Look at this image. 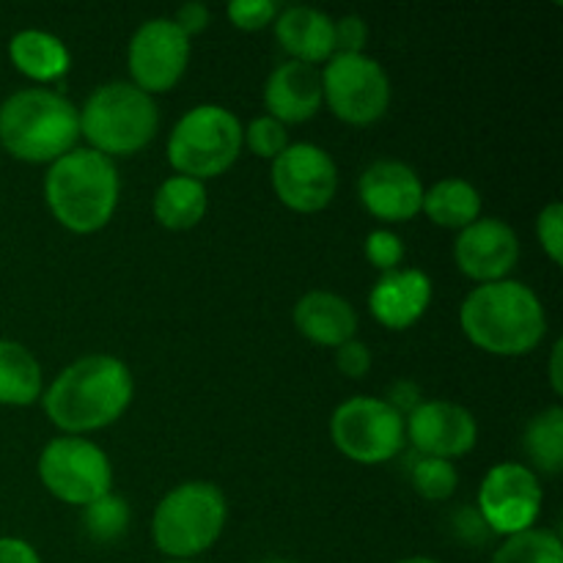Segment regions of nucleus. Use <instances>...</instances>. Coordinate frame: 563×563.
<instances>
[{
  "label": "nucleus",
  "mask_w": 563,
  "mask_h": 563,
  "mask_svg": "<svg viewBox=\"0 0 563 563\" xmlns=\"http://www.w3.org/2000/svg\"><path fill=\"white\" fill-rule=\"evenodd\" d=\"M132 401V374L113 355H86L66 366L44 394V412L66 434L110 427Z\"/></svg>",
  "instance_id": "nucleus-1"
},
{
  "label": "nucleus",
  "mask_w": 563,
  "mask_h": 563,
  "mask_svg": "<svg viewBox=\"0 0 563 563\" xmlns=\"http://www.w3.org/2000/svg\"><path fill=\"white\" fill-rule=\"evenodd\" d=\"M460 322L478 350L500 357L528 355L548 333L542 300L520 280L476 286L462 302Z\"/></svg>",
  "instance_id": "nucleus-2"
},
{
  "label": "nucleus",
  "mask_w": 563,
  "mask_h": 563,
  "mask_svg": "<svg viewBox=\"0 0 563 563\" xmlns=\"http://www.w3.org/2000/svg\"><path fill=\"white\" fill-rule=\"evenodd\" d=\"M44 198L64 229L93 234L110 223L119 203V170L93 148H71L44 176Z\"/></svg>",
  "instance_id": "nucleus-3"
},
{
  "label": "nucleus",
  "mask_w": 563,
  "mask_h": 563,
  "mask_svg": "<svg viewBox=\"0 0 563 563\" xmlns=\"http://www.w3.org/2000/svg\"><path fill=\"white\" fill-rule=\"evenodd\" d=\"M80 137V110L58 91L25 88L0 104V143L25 163H55Z\"/></svg>",
  "instance_id": "nucleus-4"
},
{
  "label": "nucleus",
  "mask_w": 563,
  "mask_h": 563,
  "mask_svg": "<svg viewBox=\"0 0 563 563\" xmlns=\"http://www.w3.org/2000/svg\"><path fill=\"white\" fill-rule=\"evenodd\" d=\"M157 104L132 82H108L86 99L80 135L104 157H130L157 135Z\"/></svg>",
  "instance_id": "nucleus-5"
},
{
  "label": "nucleus",
  "mask_w": 563,
  "mask_h": 563,
  "mask_svg": "<svg viewBox=\"0 0 563 563\" xmlns=\"http://www.w3.org/2000/svg\"><path fill=\"white\" fill-rule=\"evenodd\" d=\"M225 498L214 484L187 482L159 500L152 520L154 544L176 561L207 553L225 528Z\"/></svg>",
  "instance_id": "nucleus-6"
},
{
  "label": "nucleus",
  "mask_w": 563,
  "mask_h": 563,
  "mask_svg": "<svg viewBox=\"0 0 563 563\" xmlns=\"http://www.w3.org/2000/svg\"><path fill=\"white\" fill-rule=\"evenodd\" d=\"M242 124L220 104H198L176 121L168 137V163L187 179H214L236 163Z\"/></svg>",
  "instance_id": "nucleus-7"
},
{
  "label": "nucleus",
  "mask_w": 563,
  "mask_h": 563,
  "mask_svg": "<svg viewBox=\"0 0 563 563\" xmlns=\"http://www.w3.org/2000/svg\"><path fill=\"white\" fill-rule=\"evenodd\" d=\"M330 438L346 460L357 465L390 462L407 443L405 418L385 399L355 396L335 407Z\"/></svg>",
  "instance_id": "nucleus-8"
},
{
  "label": "nucleus",
  "mask_w": 563,
  "mask_h": 563,
  "mask_svg": "<svg viewBox=\"0 0 563 563\" xmlns=\"http://www.w3.org/2000/svg\"><path fill=\"white\" fill-rule=\"evenodd\" d=\"M42 484L58 500L71 506H88L113 487V467L97 443L75 434L49 440L38 456Z\"/></svg>",
  "instance_id": "nucleus-9"
},
{
  "label": "nucleus",
  "mask_w": 563,
  "mask_h": 563,
  "mask_svg": "<svg viewBox=\"0 0 563 563\" xmlns=\"http://www.w3.org/2000/svg\"><path fill=\"white\" fill-rule=\"evenodd\" d=\"M322 99L341 121L355 126L374 124L390 104V80L383 66L366 53L333 55L322 71Z\"/></svg>",
  "instance_id": "nucleus-10"
},
{
  "label": "nucleus",
  "mask_w": 563,
  "mask_h": 563,
  "mask_svg": "<svg viewBox=\"0 0 563 563\" xmlns=\"http://www.w3.org/2000/svg\"><path fill=\"white\" fill-rule=\"evenodd\" d=\"M542 511V487L537 473L520 462L495 465L478 489V515L500 537L528 531Z\"/></svg>",
  "instance_id": "nucleus-11"
},
{
  "label": "nucleus",
  "mask_w": 563,
  "mask_h": 563,
  "mask_svg": "<svg viewBox=\"0 0 563 563\" xmlns=\"http://www.w3.org/2000/svg\"><path fill=\"white\" fill-rule=\"evenodd\" d=\"M273 190L280 203L311 214L328 207L339 187L333 157L313 143H291L273 159Z\"/></svg>",
  "instance_id": "nucleus-12"
},
{
  "label": "nucleus",
  "mask_w": 563,
  "mask_h": 563,
  "mask_svg": "<svg viewBox=\"0 0 563 563\" xmlns=\"http://www.w3.org/2000/svg\"><path fill=\"white\" fill-rule=\"evenodd\" d=\"M190 60V38L174 20H148L135 31L126 53L132 86L152 93L170 91L181 80Z\"/></svg>",
  "instance_id": "nucleus-13"
},
{
  "label": "nucleus",
  "mask_w": 563,
  "mask_h": 563,
  "mask_svg": "<svg viewBox=\"0 0 563 563\" xmlns=\"http://www.w3.org/2000/svg\"><path fill=\"white\" fill-rule=\"evenodd\" d=\"M407 438L421 456L434 460H456L476 445L478 427L471 410L454 401H421L405 418Z\"/></svg>",
  "instance_id": "nucleus-14"
},
{
  "label": "nucleus",
  "mask_w": 563,
  "mask_h": 563,
  "mask_svg": "<svg viewBox=\"0 0 563 563\" xmlns=\"http://www.w3.org/2000/svg\"><path fill=\"white\" fill-rule=\"evenodd\" d=\"M456 267L478 284L506 280L520 258V242L511 225L498 218H478L460 231L454 245Z\"/></svg>",
  "instance_id": "nucleus-15"
},
{
  "label": "nucleus",
  "mask_w": 563,
  "mask_h": 563,
  "mask_svg": "<svg viewBox=\"0 0 563 563\" xmlns=\"http://www.w3.org/2000/svg\"><path fill=\"white\" fill-rule=\"evenodd\" d=\"M357 196L374 218L405 223L421 212L423 185L407 163L377 159L357 179Z\"/></svg>",
  "instance_id": "nucleus-16"
},
{
  "label": "nucleus",
  "mask_w": 563,
  "mask_h": 563,
  "mask_svg": "<svg viewBox=\"0 0 563 563\" xmlns=\"http://www.w3.org/2000/svg\"><path fill=\"white\" fill-rule=\"evenodd\" d=\"M432 280L423 269H394L374 284L368 311L388 330H407L427 313Z\"/></svg>",
  "instance_id": "nucleus-17"
},
{
  "label": "nucleus",
  "mask_w": 563,
  "mask_h": 563,
  "mask_svg": "<svg viewBox=\"0 0 563 563\" xmlns=\"http://www.w3.org/2000/svg\"><path fill=\"white\" fill-rule=\"evenodd\" d=\"M264 104L280 124H302L317 115L322 104V75L317 66L286 60L269 75L264 86Z\"/></svg>",
  "instance_id": "nucleus-18"
},
{
  "label": "nucleus",
  "mask_w": 563,
  "mask_h": 563,
  "mask_svg": "<svg viewBox=\"0 0 563 563\" xmlns=\"http://www.w3.org/2000/svg\"><path fill=\"white\" fill-rule=\"evenodd\" d=\"M275 36L280 47L291 55V60H300V64L313 66L335 55L333 20L311 5H289L278 11Z\"/></svg>",
  "instance_id": "nucleus-19"
},
{
  "label": "nucleus",
  "mask_w": 563,
  "mask_h": 563,
  "mask_svg": "<svg viewBox=\"0 0 563 563\" xmlns=\"http://www.w3.org/2000/svg\"><path fill=\"white\" fill-rule=\"evenodd\" d=\"M295 328L319 346H335L355 339L357 313L344 297L333 291H308L295 306Z\"/></svg>",
  "instance_id": "nucleus-20"
},
{
  "label": "nucleus",
  "mask_w": 563,
  "mask_h": 563,
  "mask_svg": "<svg viewBox=\"0 0 563 563\" xmlns=\"http://www.w3.org/2000/svg\"><path fill=\"white\" fill-rule=\"evenodd\" d=\"M16 69L36 82L58 80L69 71V49L58 36L44 31H20L9 44Z\"/></svg>",
  "instance_id": "nucleus-21"
},
{
  "label": "nucleus",
  "mask_w": 563,
  "mask_h": 563,
  "mask_svg": "<svg viewBox=\"0 0 563 563\" xmlns=\"http://www.w3.org/2000/svg\"><path fill=\"white\" fill-rule=\"evenodd\" d=\"M207 187L203 181L187 176H170L159 185L154 196V218L170 231H187L198 225L207 214Z\"/></svg>",
  "instance_id": "nucleus-22"
},
{
  "label": "nucleus",
  "mask_w": 563,
  "mask_h": 563,
  "mask_svg": "<svg viewBox=\"0 0 563 563\" xmlns=\"http://www.w3.org/2000/svg\"><path fill=\"white\" fill-rule=\"evenodd\" d=\"M423 212L429 220L443 229H467L482 214V196L476 187L465 179H440L429 190H423Z\"/></svg>",
  "instance_id": "nucleus-23"
},
{
  "label": "nucleus",
  "mask_w": 563,
  "mask_h": 563,
  "mask_svg": "<svg viewBox=\"0 0 563 563\" xmlns=\"http://www.w3.org/2000/svg\"><path fill=\"white\" fill-rule=\"evenodd\" d=\"M42 396V366L16 341H0V405L27 407Z\"/></svg>",
  "instance_id": "nucleus-24"
},
{
  "label": "nucleus",
  "mask_w": 563,
  "mask_h": 563,
  "mask_svg": "<svg viewBox=\"0 0 563 563\" xmlns=\"http://www.w3.org/2000/svg\"><path fill=\"white\" fill-rule=\"evenodd\" d=\"M522 449L533 467L542 473H559L563 467V410L550 407L531 418L522 434Z\"/></svg>",
  "instance_id": "nucleus-25"
},
{
  "label": "nucleus",
  "mask_w": 563,
  "mask_h": 563,
  "mask_svg": "<svg viewBox=\"0 0 563 563\" xmlns=\"http://www.w3.org/2000/svg\"><path fill=\"white\" fill-rule=\"evenodd\" d=\"M493 563H563V544L555 533L528 528L515 537H506L498 553L493 555Z\"/></svg>",
  "instance_id": "nucleus-26"
},
{
  "label": "nucleus",
  "mask_w": 563,
  "mask_h": 563,
  "mask_svg": "<svg viewBox=\"0 0 563 563\" xmlns=\"http://www.w3.org/2000/svg\"><path fill=\"white\" fill-rule=\"evenodd\" d=\"M82 528L93 542H115L130 528V506L119 495H102L82 506Z\"/></svg>",
  "instance_id": "nucleus-27"
},
{
  "label": "nucleus",
  "mask_w": 563,
  "mask_h": 563,
  "mask_svg": "<svg viewBox=\"0 0 563 563\" xmlns=\"http://www.w3.org/2000/svg\"><path fill=\"white\" fill-rule=\"evenodd\" d=\"M410 482L421 498L445 500L454 495L460 484V473L449 460H434V456H418L410 465Z\"/></svg>",
  "instance_id": "nucleus-28"
},
{
  "label": "nucleus",
  "mask_w": 563,
  "mask_h": 563,
  "mask_svg": "<svg viewBox=\"0 0 563 563\" xmlns=\"http://www.w3.org/2000/svg\"><path fill=\"white\" fill-rule=\"evenodd\" d=\"M242 143H247V148L258 157L275 159L289 146V132L273 115H262V119L251 121L247 130H242Z\"/></svg>",
  "instance_id": "nucleus-29"
},
{
  "label": "nucleus",
  "mask_w": 563,
  "mask_h": 563,
  "mask_svg": "<svg viewBox=\"0 0 563 563\" xmlns=\"http://www.w3.org/2000/svg\"><path fill=\"white\" fill-rule=\"evenodd\" d=\"M278 11V3L273 0H234L229 3L225 14H229L231 25H236L240 31H262L269 22H275Z\"/></svg>",
  "instance_id": "nucleus-30"
},
{
  "label": "nucleus",
  "mask_w": 563,
  "mask_h": 563,
  "mask_svg": "<svg viewBox=\"0 0 563 563\" xmlns=\"http://www.w3.org/2000/svg\"><path fill=\"white\" fill-rule=\"evenodd\" d=\"M366 256L383 273H394L405 258V245L399 236L388 229H377L366 236Z\"/></svg>",
  "instance_id": "nucleus-31"
},
{
  "label": "nucleus",
  "mask_w": 563,
  "mask_h": 563,
  "mask_svg": "<svg viewBox=\"0 0 563 563\" xmlns=\"http://www.w3.org/2000/svg\"><path fill=\"white\" fill-rule=\"evenodd\" d=\"M537 236L542 242L544 253L550 256V262L561 264L563 262V207L561 203H550L539 212L537 218Z\"/></svg>",
  "instance_id": "nucleus-32"
},
{
  "label": "nucleus",
  "mask_w": 563,
  "mask_h": 563,
  "mask_svg": "<svg viewBox=\"0 0 563 563\" xmlns=\"http://www.w3.org/2000/svg\"><path fill=\"white\" fill-rule=\"evenodd\" d=\"M333 38H335V55L363 53L368 38L366 22L355 14H346L341 16V20H333Z\"/></svg>",
  "instance_id": "nucleus-33"
},
{
  "label": "nucleus",
  "mask_w": 563,
  "mask_h": 563,
  "mask_svg": "<svg viewBox=\"0 0 563 563\" xmlns=\"http://www.w3.org/2000/svg\"><path fill=\"white\" fill-rule=\"evenodd\" d=\"M335 366H339L341 374H346L352 379L366 377L368 368H372V350L355 339L346 341V344H341L335 350Z\"/></svg>",
  "instance_id": "nucleus-34"
},
{
  "label": "nucleus",
  "mask_w": 563,
  "mask_h": 563,
  "mask_svg": "<svg viewBox=\"0 0 563 563\" xmlns=\"http://www.w3.org/2000/svg\"><path fill=\"white\" fill-rule=\"evenodd\" d=\"M174 25L179 27V31L185 33L187 38L196 36V33H201L203 27L209 25V9L203 3L181 5V9L176 11V16H174Z\"/></svg>",
  "instance_id": "nucleus-35"
},
{
  "label": "nucleus",
  "mask_w": 563,
  "mask_h": 563,
  "mask_svg": "<svg viewBox=\"0 0 563 563\" xmlns=\"http://www.w3.org/2000/svg\"><path fill=\"white\" fill-rule=\"evenodd\" d=\"M418 385H412V383H407V379H401V383H396L394 388L388 390V405L394 407L396 412H399L401 418H407L410 416L412 410H416L418 405H421V399H418Z\"/></svg>",
  "instance_id": "nucleus-36"
},
{
  "label": "nucleus",
  "mask_w": 563,
  "mask_h": 563,
  "mask_svg": "<svg viewBox=\"0 0 563 563\" xmlns=\"http://www.w3.org/2000/svg\"><path fill=\"white\" fill-rule=\"evenodd\" d=\"M0 563H42L38 553L22 539H0Z\"/></svg>",
  "instance_id": "nucleus-37"
},
{
  "label": "nucleus",
  "mask_w": 563,
  "mask_h": 563,
  "mask_svg": "<svg viewBox=\"0 0 563 563\" xmlns=\"http://www.w3.org/2000/svg\"><path fill=\"white\" fill-rule=\"evenodd\" d=\"M467 520H471V522L462 520V515L454 517L456 533H460V537H465L467 542H484V539H487V533H493L487 528V522L482 520V515H478V511L467 509Z\"/></svg>",
  "instance_id": "nucleus-38"
},
{
  "label": "nucleus",
  "mask_w": 563,
  "mask_h": 563,
  "mask_svg": "<svg viewBox=\"0 0 563 563\" xmlns=\"http://www.w3.org/2000/svg\"><path fill=\"white\" fill-rule=\"evenodd\" d=\"M561 352H563V344L553 346V361H550V383H553V390L555 394H561L563 390V379H561Z\"/></svg>",
  "instance_id": "nucleus-39"
},
{
  "label": "nucleus",
  "mask_w": 563,
  "mask_h": 563,
  "mask_svg": "<svg viewBox=\"0 0 563 563\" xmlns=\"http://www.w3.org/2000/svg\"><path fill=\"white\" fill-rule=\"evenodd\" d=\"M399 563H440V561L427 559V555H416V559H405V561H399Z\"/></svg>",
  "instance_id": "nucleus-40"
},
{
  "label": "nucleus",
  "mask_w": 563,
  "mask_h": 563,
  "mask_svg": "<svg viewBox=\"0 0 563 563\" xmlns=\"http://www.w3.org/2000/svg\"><path fill=\"white\" fill-rule=\"evenodd\" d=\"M264 563H291V561H286V559H269V561H264Z\"/></svg>",
  "instance_id": "nucleus-41"
},
{
  "label": "nucleus",
  "mask_w": 563,
  "mask_h": 563,
  "mask_svg": "<svg viewBox=\"0 0 563 563\" xmlns=\"http://www.w3.org/2000/svg\"><path fill=\"white\" fill-rule=\"evenodd\" d=\"M168 563H192V561H168Z\"/></svg>",
  "instance_id": "nucleus-42"
}]
</instances>
